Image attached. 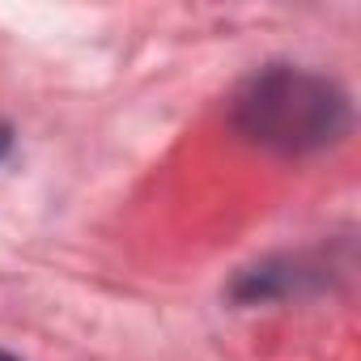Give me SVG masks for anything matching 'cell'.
<instances>
[{
  "label": "cell",
  "mask_w": 361,
  "mask_h": 361,
  "mask_svg": "<svg viewBox=\"0 0 361 361\" xmlns=\"http://www.w3.org/2000/svg\"><path fill=\"white\" fill-rule=\"evenodd\" d=\"M243 128L281 149H310L331 140L344 128V98L302 73H268L251 85L238 106Z\"/></svg>",
  "instance_id": "1"
},
{
  "label": "cell",
  "mask_w": 361,
  "mask_h": 361,
  "mask_svg": "<svg viewBox=\"0 0 361 361\" xmlns=\"http://www.w3.org/2000/svg\"><path fill=\"white\" fill-rule=\"evenodd\" d=\"M5 145H9V128H0V153H5Z\"/></svg>",
  "instance_id": "2"
},
{
  "label": "cell",
  "mask_w": 361,
  "mask_h": 361,
  "mask_svg": "<svg viewBox=\"0 0 361 361\" xmlns=\"http://www.w3.org/2000/svg\"><path fill=\"white\" fill-rule=\"evenodd\" d=\"M0 361H18V357H9V353H5V348H0Z\"/></svg>",
  "instance_id": "3"
}]
</instances>
